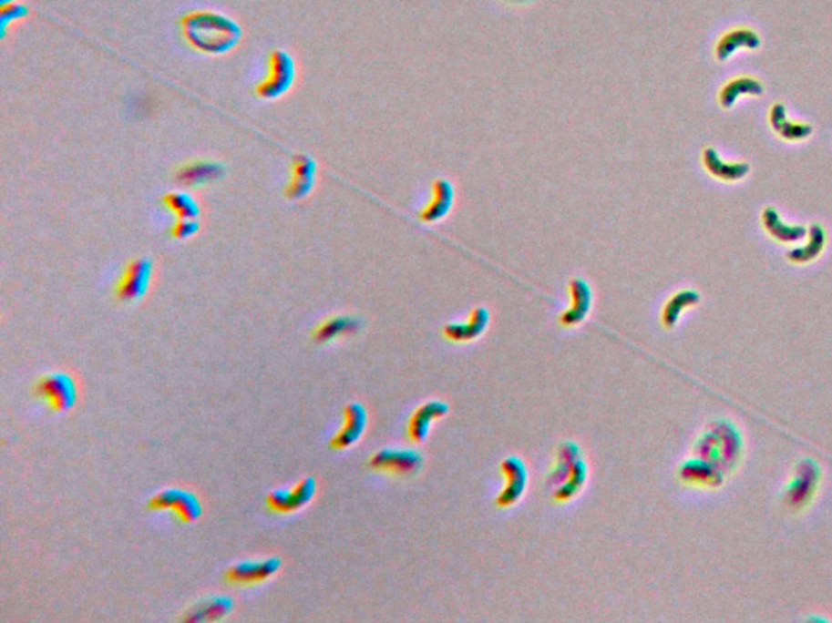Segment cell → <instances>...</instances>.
Masks as SVG:
<instances>
[{
  "instance_id": "cell-1",
  "label": "cell",
  "mask_w": 832,
  "mask_h": 623,
  "mask_svg": "<svg viewBox=\"0 0 832 623\" xmlns=\"http://www.w3.org/2000/svg\"><path fill=\"white\" fill-rule=\"evenodd\" d=\"M182 30L189 45L205 54H225L231 51L241 37L236 23L211 12H199L186 16Z\"/></svg>"
},
{
  "instance_id": "cell-2",
  "label": "cell",
  "mask_w": 832,
  "mask_h": 623,
  "mask_svg": "<svg viewBox=\"0 0 832 623\" xmlns=\"http://www.w3.org/2000/svg\"><path fill=\"white\" fill-rule=\"evenodd\" d=\"M33 393L54 413H68L76 408L78 388L76 380L64 372L47 373L36 382Z\"/></svg>"
},
{
  "instance_id": "cell-3",
  "label": "cell",
  "mask_w": 832,
  "mask_h": 623,
  "mask_svg": "<svg viewBox=\"0 0 832 623\" xmlns=\"http://www.w3.org/2000/svg\"><path fill=\"white\" fill-rule=\"evenodd\" d=\"M149 508L153 512H173L182 523H195L203 513L202 502L194 492L178 487L155 494L149 502Z\"/></svg>"
},
{
  "instance_id": "cell-4",
  "label": "cell",
  "mask_w": 832,
  "mask_h": 623,
  "mask_svg": "<svg viewBox=\"0 0 832 623\" xmlns=\"http://www.w3.org/2000/svg\"><path fill=\"white\" fill-rule=\"evenodd\" d=\"M296 80V66L290 54L275 51L269 62V75L259 87L257 95L262 99H280L293 88Z\"/></svg>"
},
{
  "instance_id": "cell-5",
  "label": "cell",
  "mask_w": 832,
  "mask_h": 623,
  "mask_svg": "<svg viewBox=\"0 0 832 623\" xmlns=\"http://www.w3.org/2000/svg\"><path fill=\"white\" fill-rule=\"evenodd\" d=\"M423 456L416 450L408 448H385L375 453L369 460V467L377 473L392 477H410L418 475L423 467Z\"/></svg>"
},
{
  "instance_id": "cell-6",
  "label": "cell",
  "mask_w": 832,
  "mask_h": 623,
  "mask_svg": "<svg viewBox=\"0 0 832 623\" xmlns=\"http://www.w3.org/2000/svg\"><path fill=\"white\" fill-rule=\"evenodd\" d=\"M153 280V263L150 259H136L128 263L118 282L116 296L120 302H139L147 296Z\"/></svg>"
},
{
  "instance_id": "cell-7",
  "label": "cell",
  "mask_w": 832,
  "mask_h": 623,
  "mask_svg": "<svg viewBox=\"0 0 832 623\" xmlns=\"http://www.w3.org/2000/svg\"><path fill=\"white\" fill-rule=\"evenodd\" d=\"M501 475L504 477V487L496 498V505L506 510L516 506L524 498L530 475L525 461L519 456H508L501 463Z\"/></svg>"
},
{
  "instance_id": "cell-8",
  "label": "cell",
  "mask_w": 832,
  "mask_h": 623,
  "mask_svg": "<svg viewBox=\"0 0 832 623\" xmlns=\"http://www.w3.org/2000/svg\"><path fill=\"white\" fill-rule=\"evenodd\" d=\"M317 494V483L314 477H304L292 489H277L269 494L267 505L272 512L280 515H290L304 508L314 500Z\"/></svg>"
},
{
  "instance_id": "cell-9",
  "label": "cell",
  "mask_w": 832,
  "mask_h": 623,
  "mask_svg": "<svg viewBox=\"0 0 832 623\" xmlns=\"http://www.w3.org/2000/svg\"><path fill=\"white\" fill-rule=\"evenodd\" d=\"M280 568L282 560L278 557H269L263 560H244L228 568L226 579L238 587H254L273 578Z\"/></svg>"
},
{
  "instance_id": "cell-10",
  "label": "cell",
  "mask_w": 832,
  "mask_h": 623,
  "mask_svg": "<svg viewBox=\"0 0 832 623\" xmlns=\"http://www.w3.org/2000/svg\"><path fill=\"white\" fill-rule=\"evenodd\" d=\"M368 409L361 403H350L344 411V424L330 440V448L344 452L360 442L368 429Z\"/></svg>"
},
{
  "instance_id": "cell-11",
  "label": "cell",
  "mask_w": 832,
  "mask_h": 623,
  "mask_svg": "<svg viewBox=\"0 0 832 623\" xmlns=\"http://www.w3.org/2000/svg\"><path fill=\"white\" fill-rule=\"evenodd\" d=\"M449 414L447 403L441 400H429L423 403L420 408L415 409L410 421H408V438L413 444L426 442L433 424L443 421Z\"/></svg>"
},
{
  "instance_id": "cell-12",
  "label": "cell",
  "mask_w": 832,
  "mask_h": 623,
  "mask_svg": "<svg viewBox=\"0 0 832 623\" xmlns=\"http://www.w3.org/2000/svg\"><path fill=\"white\" fill-rule=\"evenodd\" d=\"M570 305L560 317V325L564 328L579 327L584 323L592 311L593 291L589 282L576 278L570 282Z\"/></svg>"
},
{
  "instance_id": "cell-13",
  "label": "cell",
  "mask_w": 832,
  "mask_h": 623,
  "mask_svg": "<svg viewBox=\"0 0 832 623\" xmlns=\"http://www.w3.org/2000/svg\"><path fill=\"white\" fill-rule=\"evenodd\" d=\"M489 311L485 307L473 309L465 322H452L444 327V338L452 342H470L478 340L489 327Z\"/></svg>"
},
{
  "instance_id": "cell-14",
  "label": "cell",
  "mask_w": 832,
  "mask_h": 623,
  "mask_svg": "<svg viewBox=\"0 0 832 623\" xmlns=\"http://www.w3.org/2000/svg\"><path fill=\"white\" fill-rule=\"evenodd\" d=\"M317 176V166L309 156H296L293 161V178L286 189V197L292 200H303L313 192Z\"/></svg>"
},
{
  "instance_id": "cell-15",
  "label": "cell",
  "mask_w": 832,
  "mask_h": 623,
  "mask_svg": "<svg viewBox=\"0 0 832 623\" xmlns=\"http://www.w3.org/2000/svg\"><path fill=\"white\" fill-rule=\"evenodd\" d=\"M232 606L234 604L228 596H211L197 602L182 618L186 622H217L231 614Z\"/></svg>"
},
{
  "instance_id": "cell-16",
  "label": "cell",
  "mask_w": 832,
  "mask_h": 623,
  "mask_svg": "<svg viewBox=\"0 0 832 623\" xmlns=\"http://www.w3.org/2000/svg\"><path fill=\"white\" fill-rule=\"evenodd\" d=\"M454 205V187L447 180L439 179L433 184V200L421 211L420 218L425 223H436L449 215Z\"/></svg>"
},
{
  "instance_id": "cell-17",
  "label": "cell",
  "mask_w": 832,
  "mask_h": 623,
  "mask_svg": "<svg viewBox=\"0 0 832 623\" xmlns=\"http://www.w3.org/2000/svg\"><path fill=\"white\" fill-rule=\"evenodd\" d=\"M580 458H584V456H582V450L578 444L562 442L556 450L555 465L550 473V484L558 489L570 477L572 469L578 465Z\"/></svg>"
},
{
  "instance_id": "cell-18",
  "label": "cell",
  "mask_w": 832,
  "mask_h": 623,
  "mask_svg": "<svg viewBox=\"0 0 832 623\" xmlns=\"http://www.w3.org/2000/svg\"><path fill=\"white\" fill-rule=\"evenodd\" d=\"M360 328V320L350 317V315H338V317L325 320L324 323L315 328L313 338L319 344H327V342H337L340 338L352 336Z\"/></svg>"
},
{
  "instance_id": "cell-19",
  "label": "cell",
  "mask_w": 832,
  "mask_h": 623,
  "mask_svg": "<svg viewBox=\"0 0 832 623\" xmlns=\"http://www.w3.org/2000/svg\"><path fill=\"white\" fill-rule=\"evenodd\" d=\"M221 174H223V168L220 164L211 163V161H197V163H190L180 168L178 172V180L182 186H203V184H209V182L221 178Z\"/></svg>"
},
{
  "instance_id": "cell-20",
  "label": "cell",
  "mask_w": 832,
  "mask_h": 623,
  "mask_svg": "<svg viewBox=\"0 0 832 623\" xmlns=\"http://www.w3.org/2000/svg\"><path fill=\"white\" fill-rule=\"evenodd\" d=\"M703 163L707 172L714 178L725 180V182H736L745 178L750 172L748 164H725L720 159L717 151L714 148H707L703 155Z\"/></svg>"
},
{
  "instance_id": "cell-21",
  "label": "cell",
  "mask_w": 832,
  "mask_h": 623,
  "mask_svg": "<svg viewBox=\"0 0 832 623\" xmlns=\"http://www.w3.org/2000/svg\"><path fill=\"white\" fill-rule=\"evenodd\" d=\"M759 45H761V39L755 31L738 28V30L730 31L720 37L719 45L715 47V56L719 60H727L740 47L757 49Z\"/></svg>"
},
{
  "instance_id": "cell-22",
  "label": "cell",
  "mask_w": 832,
  "mask_h": 623,
  "mask_svg": "<svg viewBox=\"0 0 832 623\" xmlns=\"http://www.w3.org/2000/svg\"><path fill=\"white\" fill-rule=\"evenodd\" d=\"M769 120H771V126H773L774 132L780 135L784 140H803V138L810 137L811 132H813L811 126L794 124V122L787 120L784 104H774L773 109L769 112Z\"/></svg>"
},
{
  "instance_id": "cell-23",
  "label": "cell",
  "mask_w": 832,
  "mask_h": 623,
  "mask_svg": "<svg viewBox=\"0 0 832 623\" xmlns=\"http://www.w3.org/2000/svg\"><path fill=\"white\" fill-rule=\"evenodd\" d=\"M587 479H589V466H587L584 458H580L578 461V465L572 469L570 477L553 492V497H555L556 502L558 504H570L574 498L579 497L580 492L584 490Z\"/></svg>"
},
{
  "instance_id": "cell-24",
  "label": "cell",
  "mask_w": 832,
  "mask_h": 623,
  "mask_svg": "<svg viewBox=\"0 0 832 623\" xmlns=\"http://www.w3.org/2000/svg\"><path fill=\"white\" fill-rule=\"evenodd\" d=\"M763 226L780 242H798L806 236V230L803 226H787L782 223L779 213L774 208H765L763 211Z\"/></svg>"
},
{
  "instance_id": "cell-25",
  "label": "cell",
  "mask_w": 832,
  "mask_h": 623,
  "mask_svg": "<svg viewBox=\"0 0 832 623\" xmlns=\"http://www.w3.org/2000/svg\"><path fill=\"white\" fill-rule=\"evenodd\" d=\"M743 95H751V97H759L763 95V85L751 78V77H740L732 82H728L722 91H720V104L722 107H732L738 97Z\"/></svg>"
},
{
  "instance_id": "cell-26",
  "label": "cell",
  "mask_w": 832,
  "mask_h": 623,
  "mask_svg": "<svg viewBox=\"0 0 832 623\" xmlns=\"http://www.w3.org/2000/svg\"><path fill=\"white\" fill-rule=\"evenodd\" d=\"M165 205L171 209L178 220H199L200 208L192 195L184 192L168 193Z\"/></svg>"
},
{
  "instance_id": "cell-27",
  "label": "cell",
  "mask_w": 832,
  "mask_h": 623,
  "mask_svg": "<svg viewBox=\"0 0 832 623\" xmlns=\"http://www.w3.org/2000/svg\"><path fill=\"white\" fill-rule=\"evenodd\" d=\"M826 242V232L819 224H813L810 228V240L805 247L795 249L788 252V259L796 263H805L817 259V255L823 250Z\"/></svg>"
},
{
  "instance_id": "cell-28",
  "label": "cell",
  "mask_w": 832,
  "mask_h": 623,
  "mask_svg": "<svg viewBox=\"0 0 832 623\" xmlns=\"http://www.w3.org/2000/svg\"><path fill=\"white\" fill-rule=\"evenodd\" d=\"M699 302V296H697L694 291H683V292H678L675 296L672 297L668 301L665 309H663V313H662V322L663 325L667 328L675 327L676 322L680 319L682 312L686 309V307H691V305L697 304Z\"/></svg>"
},
{
  "instance_id": "cell-29",
  "label": "cell",
  "mask_w": 832,
  "mask_h": 623,
  "mask_svg": "<svg viewBox=\"0 0 832 623\" xmlns=\"http://www.w3.org/2000/svg\"><path fill=\"white\" fill-rule=\"evenodd\" d=\"M197 230H199L197 220H178L173 226V238L186 240V239L195 236Z\"/></svg>"
},
{
  "instance_id": "cell-30",
  "label": "cell",
  "mask_w": 832,
  "mask_h": 623,
  "mask_svg": "<svg viewBox=\"0 0 832 623\" xmlns=\"http://www.w3.org/2000/svg\"><path fill=\"white\" fill-rule=\"evenodd\" d=\"M512 2H525V0H512Z\"/></svg>"
}]
</instances>
